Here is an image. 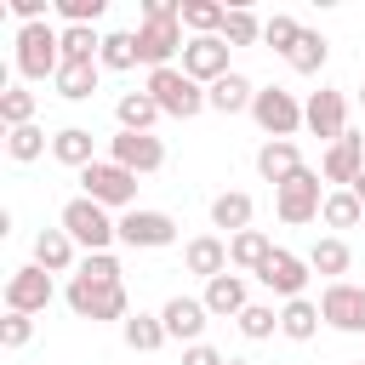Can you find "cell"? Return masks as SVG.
<instances>
[{
    "mask_svg": "<svg viewBox=\"0 0 365 365\" xmlns=\"http://www.w3.org/2000/svg\"><path fill=\"white\" fill-rule=\"evenodd\" d=\"M308 268H314V274H325V279L336 285V279L354 268V251H348V240H342V234H319V240L308 245Z\"/></svg>",
    "mask_w": 365,
    "mask_h": 365,
    "instance_id": "obj_24",
    "label": "cell"
},
{
    "mask_svg": "<svg viewBox=\"0 0 365 365\" xmlns=\"http://www.w3.org/2000/svg\"><path fill=\"white\" fill-rule=\"evenodd\" d=\"M234 325H240V336H251V342H268V336L279 331V314H274V302H251V308H245Z\"/></svg>",
    "mask_w": 365,
    "mask_h": 365,
    "instance_id": "obj_38",
    "label": "cell"
},
{
    "mask_svg": "<svg viewBox=\"0 0 365 365\" xmlns=\"http://www.w3.org/2000/svg\"><path fill=\"white\" fill-rule=\"evenodd\" d=\"M51 148V137L40 131V125H17V131H6V154L17 160V165H29V160H40Z\"/></svg>",
    "mask_w": 365,
    "mask_h": 365,
    "instance_id": "obj_36",
    "label": "cell"
},
{
    "mask_svg": "<svg viewBox=\"0 0 365 365\" xmlns=\"http://www.w3.org/2000/svg\"><path fill=\"white\" fill-rule=\"evenodd\" d=\"M251 103H257V86L240 68L222 74L217 86H205V108H217V114H251Z\"/></svg>",
    "mask_w": 365,
    "mask_h": 365,
    "instance_id": "obj_22",
    "label": "cell"
},
{
    "mask_svg": "<svg viewBox=\"0 0 365 365\" xmlns=\"http://www.w3.org/2000/svg\"><path fill=\"white\" fill-rule=\"evenodd\" d=\"M308 274H314V268H308V257H297V251H285V245H274V257L257 268V279H262L279 302H297V297H302V285H308Z\"/></svg>",
    "mask_w": 365,
    "mask_h": 365,
    "instance_id": "obj_16",
    "label": "cell"
},
{
    "mask_svg": "<svg viewBox=\"0 0 365 365\" xmlns=\"http://www.w3.org/2000/svg\"><path fill=\"white\" fill-rule=\"evenodd\" d=\"M297 40H302V23H297V17H285V11H279V17H268V23H262V46H274L279 57H285Z\"/></svg>",
    "mask_w": 365,
    "mask_h": 365,
    "instance_id": "obj_40",
    "label": "cell"
},
{
    "mask_svg": "<svg viewBox=\"0 0 365 365\" xmlns=\"http://www.w3.org/2000/svg\"><path fill=\"white\" fill-rule=\"evenodd\" d=\"M251 211H257V205H251V194H245V188H228V194H217V200H211V228H222V234L234 240V234H245V228H251Z\"/></svg>",
    "mask_w": 365,
    "mask_h": 365,
    "instance_id": "obj_25",
    "label": "cell"
},
{
    "mask_svg": "<svg viewBox=\"0 0 365 365\" xmlns=\"http://www.w3.org/2000/svg\"><path fill=\"white\" fill-rule=\"evenodd\" d=\"M74 274H80V279H97V285H120V274H125V268H120V257H114V251H86Z\"/></svg>",
    "mask_w": 365,
    "mask_h": 365,
    "instance_id": "obj_39",
    "label": "cell"
},
{
    "mask_svg": "<svg viewBox=\"0 0 365 365\" xmlns=\"http://www.w3.org/2000/svg\"><path fill=\"white\" fill-rule=\"evenodd\" d=\"M359 103H365V86H359Z\"/></svg>",
    "mask_w": 365,
    "mask_h": 365,
    "instance_id": "obj_46",
    "label": "cell"
},
{
    "mask_svg": "<svg viewBox=\"0 0 365 365\" xmlns=\"http://www.w3.org/2000/svg\"><path fill=\"white\" fill-rule=\"evenodd\" d=\"M160 325H165V336H171V342H182V348H194V342H205V325H211V308H205L200 297H171V302L160 308Z\"/></svg>",
    "mask_w": 365,
    "mask_h": 365,
    "instance_id": "obj_17",
    "label": "cell"
},
{
    "mask_svg": "<svg viewBox=\"0 0 365 365\" xmlns=\"http://www.w3.org/2000/svg\"><path fill=\"white\" fill-rule=\"evenodd\" d=\"M228 365H251V359H228Z\"/></svg>",
    "mask_w": 365,
    "mask_h": 365,
    "instance_id": "obj_45",
    "label": "cell"
},
{
    "mask_svg": "<svg viewBox=\"0 0 365 365\" xmlns=\"http://www.w3.org/2000/svg\"><path fill=\"white\" fill-rule=\"evenodd\" d=\"M114 120H120V131H154V120H165V114H160V103L148 91H125L114 103Z\"/></svg>",
    "mask_w": 365,
    "mask_h": 365,
    "instance_id": "obj_28",
    "label": "cell"
},
{
    "mask_svg": "<svg viewBox=\"0 0 365 365\" xmlns=\"http://www.w3.org/2000/svg\"><path fill=\"white\" fill-rule=\"evenodd\" d=\"M97 80H103V63H63L57 68V97H68V103H86L91 91H97Z\"/></svg>",
    "mask_w": 365,
    "mask_h": 365,
    "instance_id": "obj_27",
    "label": "cell"
},
{
    "mask_svg": "<svg viewBox=\"0 0 365 365\" xmlns=\"http://www.w3.org/2000/svg\"><path fill=\"white\" fill-rule=\"evenodd\" d=\"M108 160L125 165V171H137V177H148V171L165 165V143L154 131H114L108 137Z\"/></svg>",
    "mask_w": 365,
    "mask_h": 365,
    "instance_id": "obj_14",
    "label": "cell"
},
{
    "mask_svg": "<svg viewBox=\"0 0 365 365\" xmlns=\"http://www.w3.org/2000/svg\"><path fill=\"white\" fill-rule=\"evenodd\" d=\"M34 342V314H6L0 319V348H29Z\"/></svg>",
    "mask_w": 365,
    "mask_h": 365,
    "instance_id": "obj_42",
    "label": "cell"
},
{
    "mask_svg": "<svg viewBox=\"0 0 365 365\" xmlns=\"http://www.w3.org/2000/svg\"><path fill=\"white\" fill-rule=\"evenodd\" d=\"M120 336H125V348H131V354H154L160 342H171V336H165V325H160V314H131V319L120 325Z\"/></svg>",
    "mask_w": 365,
    "mask_h": 365,
    "instance_id": "obj_31",
    "label": "cell"
},
{
    "mask_svg": "<svg viewBox=\"0 0 365 365\" xmlns=\"http://www.w3.org/2000/svg\"><path fill=\"white\" fill-rule=\"evenodd\" d=\"M359 217H365V205H359L348 188H331L325 205H319V222H325V228H354Z\"/></svg>",
    "mask_w": 365,
    "mask_h": 365,
    "instance_id": "obj_34",
    "label": "cell"
},
{
    "mask_svg": "<svg viewBox=\"0 0 365 365\" xmlns=\"http://www.w3.org/2000/svg\"><path fill=\"white\" fill-rule=\"evenodd\" d=\"M200 302L211 308V319H240L251 308V285H245V274H217V279H205Z\"/></svg>",
    "mask_w": 365,
    "mask_h": 365,
    "instance_id": "obj_18",
    "label": "cell"
},
{
    "mask_svg": "<svg viewBox=\"0 0 365 365\" xmlns=\"http://www.w3.org/2000/svg\"><path fill=\"white\" fill-rule=\"evenodd\" d=\"M354 365H365V359H354Z\"/></svg>",
    "mask_w": 365,
    "mask_h": 365,
    "instance_id": "obj_47",
    "label": "cell"
},
{
    "mask_svg": "<svg viewBox=\"0 0 365 365\" xmlns=\"http://www.w3.org/2000/svg\"><path fill=\"white\" fill-rule=\"evenodd\" d=\"M319 302H308V297H297V302H285L279 308V336H291V342H308V336H319Z\"/></svg>",
    "mask_w": 365,
    "mask_h": 365,
    "instance_id": "obj_29",
    "label": "cell"
},
{
    "mask_svg": "<svg viewBox=\"0 0 365 365\" xmlns=\"http://www.w3.org/2000/svg\"><path fill=\"white\" fill-rule=\"evenodd\" d=\"M268 257H274V240H268L262 228H245V234H234V240H228V262H234L240 274H257Z\"/></svg>",
    "mask_w": 365,
    "mask_h": 365,
    "instance_id": "obj_26",
    "label": "cell"
},
{
    "mask_svg": "<svg viewBox=\"0 0 365 365\" xmlns=\"http://www.w3.org/2000/svg\"><path fill=\"white\" fill-rule=\"evenodd\" d=\"M51 297H57V285H51V274H46L40 262L6 274V314H46Z\"/></svg>",
    "mask_w": 365,
    "mask_h": 365,
    "instance_id": "obj_10",
    "label": "cell"
},
{
    "mask_svg": "<svg viewBox=\"0 0 365 365\" xmlns=\"http://www.w3.org/2000/svg\"><path fill=\"white\" fill-rule=\"evenodd\" d=\"M63 297H68V308L80 314V319H91V325H103V319H131V302H125V285H97V279H80V274H68V285H63Z\"/></svg>",
    "mask_w": 365,
    "mask_h": 365,
    "instance_id": "obj_5",
    "label": "cell"
},
{
    "mask_svg": "<svg viewBox=\"0 0 365 365\" xmlns=\"http://www.w3.org/2000/svg\"><path fill=\"white\" fill-rule=\"evenodd\" d=\"M325 57H331V40H325L319 29H302V40L285 51V63H291L297 74H319V68H325Z\"/></svg>",
    "mask_w": 365,
    "mask_h": 365,
    "instance_id": "obj_30",
    "label": "cell"
},
{
    "mask_svg": "<svg viewBox=\"0 0 365 365\" xmlns=\"http://www.w3.org/2000/svg\"><path fill=\"white\" fill-rule=\"evenodd\" d=\"M222 40H228V46H257V40H262V17H257V11H245V6H228Z\"/></svg>",
    "mask_w": 365,
    "mask_h": 365,
    "instance_id": "obj_37",
    "label": "cell"
},
{
    "mask_svg": "<svg viewBox=\"0 0 365 365\" xmlns=\"http://www.w3.org/2000/svg\"><path fill=\"white\" fill-rule=\"evenodd\" d=\"M222 23H228V6H217V0H182V29L188 34H222Z\"/></svg>",
    "mask_w": 365,
    "mask_h": 365,
    "instance_id": "obj_32",
    "label": "cell"
},
{
    "mask_svg": "<svg viewBox=\"0 0 365 365\" xmlns=\"http://www.w3.org/2000/svg\"><path fill=\"white\" fill-rule=\"evenodd\" d=\"M177 68H182L188 80H200V86H217L222 74H234V68H228V40H222V34H188Z\"/></svg>",
    "mask_w": 365,
    "mask_h": 365,
    "instance_id": "obj_12",
    "label": "cell"
},
{
    "mask_svg": "<svg viewBox=\"0 0 365 365\" xmlns=\"http://www.w3.org/2000/svg\"><path fill=\"white\" fill-rule=\"evenodd\" d=\"M131 34H137V63H143L148 74H154V68H171V63L182 57V46H188V40H182V17H143Z\"/></svg>",
    "mask_w": 365,
    "mask_h": 365,
    "instance_id": "obj_7",
    "label": "cell"
},
{
    "mask_svg": "<svg viewBox=\"0 0 365 365\" xmlns=\"http://www.w3.org/2000/svg\"><path fill=\"white\" fill-rule=\"evenodd\" d=\"M359 171H365V131H342L336 143H325V154H319V177H325L331 188H354Z\"/></svg>",
    "mask_w": 365,
    "mask_h": 365,
    "instance_id": "obj_13",
    "label": "cell"
},
{
    "mask_svg": "<svg viewBox=\"0 0 365 365\" xmlns=\"http://www.w3.org/2000/svg\"><path fill=\"white\" fill-rule=\"evenodd\" d=\"M297 171H302V154H297V143H285V137H268V143L257 148V177H262V182H274V188H279V182H291Z\"/></svg>",
    "mask_w": 365,
    "mask_h": 365,
    "instance_id": "obj_20",
    "label": "cell"
},
{
    "mask_svg": "<svg viewBox=\"0 0 365 365\" xmlns=\"http://www.w3.org/2000/svg\"><path fill=\"white\" fill-rule=\"evenodd\" d=\"M182 365H228V354H217L211 342H194V348H182Z\"/></svg>",
    "mask_w": 365,
    "mask_h": 365,
    "instance_id": "obj_43",
    "label": "cell"
},
{
    "mask_svg": "<svg viewBox=\"0 0 365 365\" xmlns=\"http://www.w3.org/2000/svg\"><path fill=\"white\" fill-rule=\"evenodd\" d=\"M348 194H354V200H359V205H365V171H359V182H354V188H348Z\"/></svg>",
    "mask_w": 365,
    "mask_h": 365,
    "instance_id": "obj_44",
    "label": "cell"
},
{
    "mask_svg": "<svg viewBox=\"0 0 365 365\" xmlns=\"http://www.w3.org/2000/svg\"><path fill=\"white\" fill-rule=\"evenodd\" d=\"M97 63H103V68H114V74L137 68V34H131V29H114V34H103V51H97Z\"/></svg>",
    "mask_w": 365,
    "mask_h": 365,
    "instance_id": "obj_33",
    "label": "cell"
},
{
    "mask_svg": "<svg viewBox=\"0 0 365 365\" xmlns=\"http://www.w3.org/2000/svg\"><path fill=\"white\" fill-rule=\"evenodd\" d=\"M319 319H325L331 331L359 336V331H365V285H354V279L325 285V291H319Z\"/></svg>",
    "mask_w": 365,
    "mask_h": 365,
    "instance_id": "obj_11",
    "label": "cell"
},
{
    "mask_svg": "<svg viewBox=\"0 0 365 365\" xmlns=\"http://www.w3.org/2000/svg\"><path fill=\"white\" fill-rule=\"evenodd\" d=\"M182 268L200 274V279L228 274V268H234V262H228V240H222V234H194V240L182 245Z\"/></svg>",
    "mask_w": 365,
    "mask_h": 365,
    "instance_id": "obj_19",
    "label": "cell"
},
{
    "mask_svg": "<svg viewBox=\"0 0 365 365\" xmlns=\"http://www.w3.org/2000/svg\"><path fill=\"white\" fill-rule=\"evenodd\" d=\"M51 11L63 17V29H74V23H86V29H97V17H103V0H57Z\"/></svg>",
    "mask_w": 365,
    "mask_h": 365,
    "instance_id": "obj_41",
    "label": "cell"
},
{
    "mask_svg": "<svg viewBox=\"0 0 365 365\" xmlns=\"http://www.w3.org/2000/svg\"><path fill=\"white\" fill-rule=\"evenodd\" d=\"M143 91L160 103V114H171V120H194L200 108H205V86L200 80H188L177 63L171 68H154L148 80H143Z\"/></svg>",
    "mask_w": 365,
    "mask_h": 365,
    "instance_id": "obj_3",
    "label": "cell"
},
{
    "mask_svg": "<svg viewBox=\"0 0 365 365\" xmlns=\"http://www.w3.org/2000/svg\"><path fill=\"white\" fill-rule=\"evenodd\" d=\"M80 194L108 205V211H137V171H125L114 160H91L80 171Z\"/></svg>",
    "mask_w": 365,
    "mask_h": 365,
    "instance_id": "obj_4",
    "label": "cell"
},
{
    "mask_svg": "<svg viewBox=\"0 0 365 365\" xmlns=\"http://www.w3.org/2000/svg\"><path fill=\"white\" fill-rule=\"evenodd\" d=\"M319 205H325V177L319 171H297L291 182H279L274 188V211H279V222H291V228H308V222H319Z\"/></svg>",
    "mask_w": 365,
    "mask_h": 365,
    "instance_id": "obj_6",
    "label": "cell"
},
{
    "mask_svg": "<svg viewBox=\"0 0 365 365\" xmlns=\"http://www.w3.org/2000/svg\"><path fill=\"white\" fill-rule=\"evenodd\" d=\"M34 262H40L46 274H74V268H80V245H74L63 228H40V234H34Z\"/></svg>",
    "mask_w": 365,
    "mask_h": 365,
    "instance_id": "obj_21",
    "label": "cell"
},
{
    "mask_svg": "<svg viewBox=\"0 0 365 365\" xmlns=\"http://www.w3.org/2000/svg\"><path fill=\"white\" fill-rule=\"evenodd\" d=\"M57 228L80 245V257H86V251H114V245H120V217H114L108 205L86 200V194H74V200L57 211Z\"/></svg>",
    "mask_w": 365,
    "mask_h": 365,
    "instance_id": "obj_1",
    "label": "cell"
},
{
    "mask_svg": "<svg viewBox=\"0 0 365 365\" xmlns=\"http://www.w3.org/2000/svg\"><path fill=\"white\" fill-rule=\"evenodd\" d=\"M251 120L268 131V137H297L302 131V103H297V91H285V86H257V103H251Z\"/></svg>",
    "mask_w": 365,
    "mask_h": 365,
    "instance_id": "obj_8",
    "label": "cell"
},
{
    "mask_svg": "<svg viewBox=\"0 0 365 365\" xmlns=\"http://www.w3.org/2000/svg\"><path fill=\"white\" fill-rule=\"evenodd\" d=\"M302 125H308L314 137L336 143V137L348 131V97H342L336 86H319V91H308V103H302Z\"/></svg>",
    "mask_w": 365,
    "mask_h": 365,
    "instance_id": "obj_15",
    "label": "cell"
},
{
    "mask_svg": "<svg viewBox=\"0 0 365 365\" xmlns=\"http://www.w3.org/2000/svg\"><path fill=\"white\" fill-rule=\"evenodd\" d=\"M0 120H6V131L34 125V91H29V86H6V91H0Z\"/></svg>",
    "mask_w": 365,
    "mask_h": 365,
    "instance_id": "obj_35",
    "label": "cell"
},
{
    "mask_svg": "<svg viewBox=\"0 0 365 365\" xmlns=\"http://www.w3.org/2000/svg\"><path fill=\"white\" fill-rule=\"evenodd\" d=\"M51 160L68 165V171H86L97 160V137L86 125H63V131H51Z\"/></svg>",
    "mask_w": 365,
    "mask_h": 365,
    "instance_id": "obj_23",
    "label": "cell"
},
{
    "mask_svg": "<svg viewBox=\"0 0 365 365\" xmlns=\"http://www.w3.org/2000/svg\"><path fill=\"white\" fill-rule=\"evenodd\" d=\"M120 245L125 251H165L177 245V217L171 211H120Z\"/></svg>",
    "mask_w": 365,
    "mask_h": 365,
    "instance_id": "obj_9",
    "label": "cell"
},
{
    "mask_svg": "<svg viewBox=\"0 0 365 365\" xmlns=\"http://www.w3.org/2000/svg\"><path fill=\"white\" fill-rule=\"evenodd\" d=\"M57 68H63V29H51V23L17 29V74L23 80H57Z\"/></svg>",
    "mask_w": 365,
    "mask_h": 365,
    "instance_id": "obj_2",
    "label": "cell"
}]
</instances>
